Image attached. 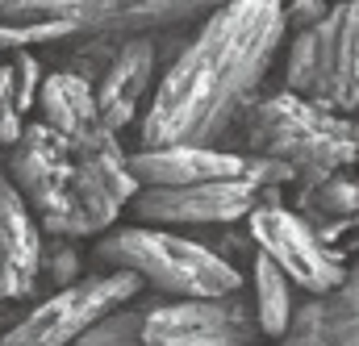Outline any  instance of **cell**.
<instances>
[{"label": "cell", "instance_id": "1", "mask_svg": "<svg viewBox=\"0 0 359 346\" xmlns=\"http://www.w3.org/2000/svg\"><path fill=\"white\" fill-rule=\"evenodd\" d=\"M288 0H226L184 42L151 109L142 113V146H213L251 104L280 55L288 29Z\"/></svg>", "mask_w": 359, "mask_h": 346}, {"label": "cell", "instance_id": "2", "mask_svg": "<svg viewBox=\"0 0 359 346\" xmlns=\"http://www.w3.org/2000/svg\"><path fill=\"white\" fill-rule=\"evenodd\" d=\"M8 175L50 238L104 234L142 188L130 172V155L121 151L117 130L100 125L84 138H67L42 117L29 121L17 138Z\"/></svg>", "mask_w": 359, "mask_h": 346}, {"label": "cell", "instance_id": "3", "mask_svg": "<svg viewBox=\"0 0 359 346\" xmlns=\"http://www.w3.org/2000/svg\"><path fill=\"white\" fill-rule=\"evenodd\" d=\"M100 267H126L163 296H226L243 288L238 263L217 255L205 242L172 234V226H126L96 242Z\"/></svg>", "mask_w": 359, "mask_h": 346}, {"label": "cell", "instance_id": "4", "mask_svg": "<svg viewBox=\"0 0 359 346\" xmlns=\"http://www.w3.org/2000/svg\"><path fill=\"white\" fill-rule=\"evenodd\" d=\"M247 142L255 155H271L292 163L301 179L343 172L359 159V142L351 134V121L343 113H330L313 104L309 96L284 88L255 104Z\"/></svg>", "mask_w": 359, "mask_h": 346}, {"label": "cell", "instance_id": "5", "mask_svg": "<svg viewBox=\"0 0 359 346\" xmlns=\"http://www.w3.org/2000/svg\"><path fill=\"white\" fill-rule=\"evenodd\" d=\"M284 80L330 113L359 109V0H339L318 25L297 29Z\"/></svg>", "mask_w": 359, "mask_h": 346}, {"label": "cell", "instance_id": "6", "mask_svg": "<svg viewBox=\"0 0 359 346\" xmlns=\"http://www.w3.org/2000/svg\"><path fill=\"white\" fill-rule=\"evenodd\" d=\"M142 284L147 279L138 271L113 267L109 275H92V279H76L67 288H55L34 313H25L13 330L0 334V346H76L92 321H100L109 309L134 300Z\"/></svg>", "mask_w": 359, "mask_h": 346}, {"label": "cell", "instance_id": "7", "mask_svg": "<svg viewBox=\"0 0 359 346\" xmlns=\"http://www.w3.org/2000/svg\"><path fill=\"white\" fill-rule=\"evenodd\" d=\"M276 192L280 188H264L247 172L196 184H147L130 200V213L147 226H230L251 217V209Z\"/></svg>", "mask_w": 359, "mask_h": 346}, {"label": "cell", "instance_id": "8", "mask_svg": "<svg viewBox=\"0 0 359 346\" xmlns=\"http://www.w3.org/2000/svg\"><path fill=\"white\" fill-rule=\"evenodd\" d=\"M247 226H251V242H255L264 255H271V259L280 263V267L288 271V279H292L297 288H305L309 296L330 292V288H339V284L347 279L343 255L326 247V238L313 230L309 217L284 209L276 196L259 200V205L251 209Z\"/></svg>", "mask_w": 359, "mask_h": 346}, {"label": "cell", "instance_id": "9", "mask_svg": "<svg viewBox=\"0 0 359 346\" xmlns=\"http://www.w3.org/2000/svg\"><path fill=\"white\" fill-rule=\"evenodd\" d=\"M255 305H247L238 292L226 296H172L168 305L147 309L142 342L147 346H251L259 338Z\"/></svg>", "mask_w": 359, "mask_h": 346}, {"label": "cell", "instance_id": "10", "mask_svg": "<svg viewBox=\"0 0 359 346\" xmlns=\"http://www.w3.org/2000/svg\"><path fill=\"white\" fill-rule=\"evenodd\" d=\"M226 0H63V17L96 38L113 34H155V29H176L184 21L209 17Z\"/></svg>", "mask_w": 359, "mask_h": 346}, {"label": "cell", "instance_id": "11", "mask_svg": "<svg viewBox=\"0 0 359 346\" xmlns=\"http://www.w3.org/2000/svg\"><path fill=\"white\" fill-rule=\"evenodd\" d=\"M42 221L34 217L29 200L13 184V175H0V305L21 300L42 279Z\"/></svg>", "mask_w": 359, "mask_h": 346}, {"label": "cell", "instance_id": "12", "mask_svg": "<svg viewBox=\"0 0 359 346\" xmlns=\"http://www.w3.org/2000/svg\"><path fill=\"white\" fill-rule=\"evenodd\" d=\"M151 80H155V42L134 34L117 46L113 63L96 80V104L109 130H126L138 117V104L151 92Z\"/></svg>", "mask_w": 359, "mask_h": 346}, {"label": "cell", "instance_id": "13", "mask_svg": "<svg viewBox=\"0 0 359 346\" xmlns=\"http://www.w3.org/2000/svg\"><path fill=\"white\" fill-rule=\"evenodd\" d=\"M276 346H359V271L301 305Z\"/></svg>", "mask_w": 359, "mask_h": 346}, {"label": "cell", "instance_id": "14", "mask_svg": "<svg viewBox=\"0 0 359 346\" xmlns=\"http://www.w3.org/2000/svg\"><path fill=\"white\" fill-rule=\"evenodd\" d=\"M130 172L138 175V184H196V179H217V175H243L247 172V155L238 151H217V146H196V142H180V146H142L130 155Z\"/></svg>", "mask_w": 359, "mask_h": 346}, {"label": "cell", "instance_id": "15", "mask_svg": "<svg viewBox=\"0 0 359 346\" xmlns=\"http://www.w3.org/2000/svg\"><path fill=\"white\" fill-rule=\"evenodd\" d=\"M38 113L50 130H59L67 138H84L104 125L100 104H96V88L80 71H50L38 92Z\"/></svg>", "mask_w": 359, "mask_h": 346}, {"label": "cell", "instance_id": "16", "mask_svg": "<svg viewBox=\"0 0 359 346\" xmlns=\"http://www.w3.org/2000/svg\"><path fill=\"white\" fill-rule=\"evenodd\" d=\"M251 288H255V317H259L264 338H284L292 326V313H297V305H292L297 284L271 255L255 251L251 255Z\"/></svg>", "mask_w": 359, "mask_h": 346}, {"label": "cell", "instance_id": "17", "mask_svg": "<svg viewBox=\"0 0 359 346\" xmlns=\"http://www.w3.org/2000/svg\"><path fill=\"white\" fill-rule=\"evenodd\" d=\"M297 213L309 221H322V226L343 221V217L359 213V184L339 172L313 175V179H305V188L297 196Z\"/></svg>", "mask_w": 359, "mask_h": 346}, {"label": "cell", "instance_id": "18", "mask_svg": "<svg viewBox=\"0 0 359 346\" xmlns=\"http://www.w3.org/2000/svg\"><path fill=\"white\" fill-rule=\"evenodd\" d=\"M147 309H151V305L130 309V300H126V305H117V309H109L100 321H92L88 330L80 334V342H76V346H147V342H142Z\"/></svg>", "mask_w": 359, "mask_h": 346}, {"label": "cell", "instance_id": "19", "mask_svg": "<svg viewBox=\"0 0 359 346\" xmlns=\"http://www.w3.org/2000/svg\"><path fill=\"white\" fill-rule=\"evenodd\" d=\"M25 92H21V80H17V67L4 63L0 67V146H17V138L25 134Z\"/></svg>", "mask_w": 359, "mask_h": 346}, {"label": "cell", "instance_id": "20", "mask_svg": "<svg viewBox=\"0 0 359 346\" xmlns=\"http://www.w3.org/2000/svg\"><path fill=\"white\" fill-rule=\"evenodd\" d=\"M72 238H55L46 251H42V279L67 288L80 279V259H76V247H67Z\"/></svg>", "mask_w": 359, "mask_h": 346}, {"label": "cell", "instance_id": "21", "mask_svg": "<svg viewBox=\"0 0 359 346\" xmlns=\"http://www.w3.org/2000/svg\"><path fill=\"white\" fill-rule=\"evenodd\" d=\"M330 8H334V0H288V4H284L288 29H309V25H318Z\"/></svg>", "mask_w": 359, "mask_h": 346}, {"label": "cell", "instance_id": "22", "mask_svg": "<svg viewBox=\"0 0 359 346\" xmlns=\"http://www.w3.org/2000/svg\"><path fill=\"white\" fill-rule=\"evenodd\" d=\"M318 234L326 238V247H339L343 255L359 251V213L343 217V221H330V226H318Z\"/></svg>", "mask_w": 359, "mask_h": 346}, {"label": "cell", "instance_id": "23", "mask_svg": "<svg viewBox=\"0 0 359 346\" xmlns=\"http://www.w3.org/2000/svg\"><path fill=\"white\" fill-rule=\"evenodd\" d=\"M351 134H355V142H359V117H355V121H351Z\"/></svg>", "mask_w": 359, "mask_h": 346}, {"label": "cell", "instance_id": "24", "mask_svg": "<svg viewBox=\"0 0 359 346\" xmlns=\"http://www.w3.org/2000/svg\"><path fill=\"white\" fill-rule=\"evenodd\" d=\"M0 50H4V42H0Z\"/></svg>", "mask_w": 359, "mask_h": 346}, {"label": "cell", "instance_id": "25", "mask_svg": "<svg viewBox=\"0 0 359 346\" xmlns=\"http://www.w3.org/2000/svg\"><path fill=\"white\" fill-rule=\"evenodd\" d=\"M334 4H339V0H334Z\"/></svg>", "mask_w": 359, "mask_h": 346}]
</instances>
